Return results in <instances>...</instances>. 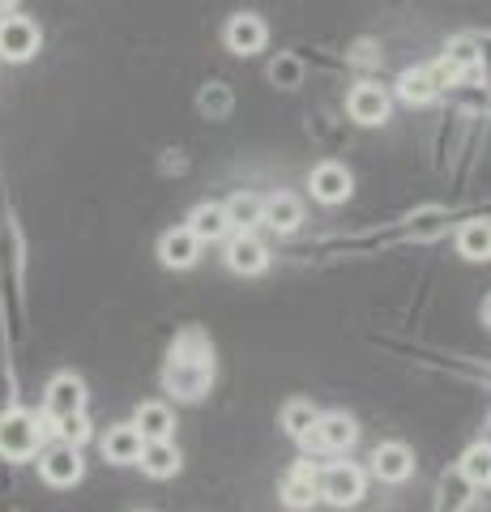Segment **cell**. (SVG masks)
<instances>
[{"label": "cell", "instance_id": "1", "mask_svg": "<svg viewBox=\"0 0 491 512\" xmlns=\"http://www.w3.org/2000/svg\"><path fill=\"white\" fill-rule=\"evenodd\" d=\"M167 393H176L180 402H201L214 384V350L205 342L201 329H184L176 346H171L167 372H163Z\"/></svg>", "mask_w": 491, "mask_h": 512}, {"label": "cell", "instance_id": "2", "mask_svg": "<svg viewBox=\"0 0 491 512\" xmlns=\"http://www.w3.org/2000/svg\"><path fill=\"white\" fill-rule=\"evenodd\" d=\"M47 431H52V423H47V419H35V414H26V410H5V414H0V457L30 461L39 453V444H43Z\"/></svg>", "mask_w": 491, "mask_h": 512}, {"label": "cell", "instance_id": "3", "mask_svg": "<svg viewBox=\"0 0 491 512\" xmlns=\"http://www.w3.org/2000/svg\"><path fill=\"white\" fill-rule=\"evenodd\" d=\"M316 500L334 504V508H351L363 500V470L351 461H334L316 474Z\"/></svg>", "mask_w": 491, "mask_h": 512}, {"label": "cell", "instance_id": "4", "mask_svg": "<svg viewBox=\"0 0 491 512\" xmlns=\"http://www.w3.org/2000/svg\"><path fill=\"white\" fill-rule=\"evenodd\" d=\"M39 43H43V35L30 18H22V13H5V18H0V56H5L9 64L35 60Z\"/></svg>", "mask_w": 491, "mask_h": 512}, {"label": "cell", "instance_id": "5", "mask_svg": "<svg viewBox=\"0 0 491 512\" xmlns=\"http://www.w3.org/2000/svg\"><path fill=\"white\" fill-rule=\"evenodd\" d=\"M359 440V427H355V419L351 414H321V419H316V427L308 431L304 436V444L308 448H321V453H346V448H351Z\"/></svg>", "mask_w": 491, "mask_h": 512}, {"label": "cell", "instance_id": "6", "mask_svg": "<svg viewBox=\"0 0 491 512\" xmlns=\"http://www.w3.org/2000/svg\"><path fill=\"white\" fill-rule=\"evenodd\" d=\"M223 261H227L231 274L252 278V274H265V269H269V252H265V244L252 231H235V235H227Z\"/></svg>", "mask_w": 491, "mask_h": 512}, {"label": "cell", "instance_id": "7", "mask_svg": "<svg viewBox=\"0 0 491 512\" xmlns=\"http://www.w3.org/2000/svg\"><path fill=\"white\" fill-rule=\"evenodd\" d=\"M82 453L69 444H52V448H43L39 453V474H43V483L47 487H73V483H82Z\"/></svg>", "mask_w": 491, "mask_h": 512}, {"label": "cell", "instance_id": "8", "mask_svg": "<svg viewBox=\"0 0 491 512\" xmlns=\"http://www.w3.org/2000/svg\"><path fill=\"white\" fill-rule=\"evenodd\" d=\"M43 406L52 419H65V414H82L86 410V384L77 380L73 372H60L47 380V393H43Z\"/></svg>", "mask_w": 491, "mask_h": 512}, {"label": "cell", "instance_id": "9", "mask_svg": "<svg viewBox=\"0 0 491 512\" xmlns=\"http://www.w3.org/2000/svg\"><path fill=\"white\" fill-rule=\"evenodd\" d=\"M308 188H312V197L321 201V205H342L346 197H351V171H346L342 163H316L312 175H308Z\"/></svg>", "mask_w": 491, "mask_h": 512}, {"label": "cell", "instance_id": "10", "mask_svg": "<svg viewBox=\"0 0 491 512\" xmlns=\"http://www.w3.org/2000/svg\"><path fill=\"white\" fill-rule=\"evenodd\" d=\"M346 111H351L355 124H385L389 120V90L376 82H359L346 94Z\"/></svg>", "mask_w": 491, "mask_h": 512}, {"label": "cell", "instance_id": "11", "mask_svg": "<svg viewBox=\"0 0 491 512\" xmlns=\"http://www.w3.org/2000/svg\"><path fill=\"white\" fill-rule=\"evenodd\" d=\"M223 39H227V47L235 56H257L269 43V30H265V22L257 18V13H235V18L227 22V30H223Z\"/></svg>", "mask_w": 491, "mask_h": 512}, {"label": "cell", "instance_id": "12", "mask_svg": "<svg viewBox=\"0 0 491 512\" xmlns=\"http://www.w3.org/2000/svg\"><path fill=\"white\" fill-rule=\"evenodd\" d=\"M372 470H376L380 483H406V478L415 474V453H410L406 444H398V440L376 444V453H372Z\"/></svg>", "mask_w": 491, "mask_h": 512}, {"label": "cell", "instance_id": "13", "mask_svg": "<svg viewBox=\"0 0 491 512\" xmlns=\"http://www.w3.org/2000/svg\"><path fill=\"white\" fill-rule=\"evenodd\" d=\"M158 261H163L167 269H193L201 261L197 235L188 231V227H171L163 239H158Z\"/></svg>", "mask_w": 491, "mask_h": 512}, {"label": "cell", "instance_id": "14", "mask_svg": "<svg viewBox=\"0 0 491 512\" xmlns=\"http://www.w3.org/2000/svg\"><path fill=\"white\" fill-rule=\"evenodd\" d=\"M261 222L278 235H291L299 222H304V201L291 197V192H274V197H261Z\"/></svg>", "mask_w": 491, "mask_h": 512}, {"label": "cell", "instance_id": "15", "mask_svg": "<svg viewBox=\"0 0 491 512\" xmlns=\"http://www.w3.org/2000/svg\"><path fill=\"white\" fill-rule=\"evenodd\" d=\"M188 231L197 235V244H218V239L231 235V222L223 214V201H201L193 214H188Z\"/></svg>", "mask_w": 491, "mask_h": 512}, {"label": "cell", "instance_id": "16", "mask_svg": "<svg viewBox=\"0 0 491 512\" xmlns=\"http://www.w3.org/2000/svg\"><path fill=\"white\" fill-rule=\"evenodd\" d=\"M141 444L146 440L137 436L133 423H116V427H107V436H103V457L112 461V466H137Z\"/></svg>", "mask_w": 491, "mask_h": 512}, {"label": "cell", "instance_id": "17", "mask_svg": "<svg viewBox=\"0 0 491 512\" xmlns=\"http://www.w3.org/2000/svg\"><path fill=\"white\" fill-rule=\"evenodd\" d=\"M133 427L141 440H171L176 431V414H171L167 402H141L137 414H133Z\"/></svg>", "mask_w": 491, "mask_h": 512}, {"label": "cell", "instance_id": "18", "mask_svg": "<svg viewBox=\"0 0 491 512\" xmlns=\"http://www.w3.org/2000/svg\"><path fill=\"white\" fill-rule=\"evenodd\" d=\"M137 466L146 470L150 478H176L180 474V448L171 440H146V444H141Z\"/></svg>", "mask_w": 491, "mask_h": 512}, {"label": "cell", "instance_id": "19", "mask_svg": "<svg viewBox=\"0 0 491 512\" xmlns=\"http://www.w3.org/2000/svg\"><path fill=\"white\" fill-rule=\"evenodd\" d=\"M282 504L287 508H312L316 504V466H308V461L291 466V474L282 478Z\"/></svg>", "mask_w": 491, "mask_h": 512}, {"label": "cell", "instance_id": "20", "mask_svg": "<svg viewBox=\"0 0 491 512\" xmlns=\"http://www.w3.org/2000/svg\"><path fill=\"white\" fill-rule=\"evenodd\" d=\"M436 82H432V73H427V64H419V69H406L398 77V99L410 103V107H427L436 99Z\"/></svg>", "mask_w": 491, "mask_h": 512}, {"label": "cell", "instance_id": "21", "mask_svg": "<svg viewBox=\"0 0 491 512\" xmlns=\"http://www.w3.org/2000/svg\"><path fill=\"white\" fill-rule=\"evenodd\" d=\"M223 214L231 222V231H252L261 222V197L257 192H231L223 201Z\"/></svg>", "mask_w": 491, "mask_h": 512}, {"label": "cell", "instance_id": "22", "mask_svg": "<svg viewBox=\"0 0 491 512\" xmlns=\"http://www.w3.org/2000/svg\"><path fill=\"white\" fill-rule=\"evenodd\" d=\"M457 252L466 256V261H487V252H491V231H487V222L483 218H470L462 222V231H457Z\"/></svg>", "mask_w": 491, "mask_h": 512}, {"label": "cell", "instance_id": "23", "mask_svg": "<svg viewBox=\"0 0 491 512\" xmlns=\"http://www.w3.org/2000/svg\"><path fill=\"white\" fill-rule=\"evenodd\" d=\"M316 419H321V410H316L312 402H304V397H291V402L282 406V431H287L291 440H304L316 427Z\"/></svg>", "mask_w": 491, "mask_h": 512}, {"label": "cell", "instance_id": "24", "mask_svg": "<svg viewBox=\"0 0 491 512\" xmlns=\"http://www.w3.org/2000/svg\"><path fill=\"white\" fill-rule=\"evenodd\" d=\"M445 60L457 64L462 73H474V69H479V60H483V39L479 35H457V39H449Z\"/></svg>", "mask_w": 491, "mask_h": 512}, {"label": "cell", "instance_id": "25", "mask_svg": "<svg viewBox=\"0 0 491 512\" xmlns=\"http://www.w3.org/2000/svg\"><path fill=\"white\" fill-rule=\"evenodd\" d=\"M56 436L60 444H69V448H82L90 440V419H86V410L82 414H65V419H56Z\"/></svg>", "mask_w": 491, "mask_h": 512}, {"label": "cell", "instance_id": "26", "mask_svg": "<svg viewBox=\"0 0 491 512\" xmlns=\"http://www.w3.org/2000/svg\"><path fill=\"white\" fill-rule=\"evenodd\" d=\"M269 77L282 86V90H295L299 77H304V64H299L295 56H278L274 64H269Z\"/></svg>", "mask_w": 491, "mask_h": 512}, {"label": "cell", "instance_id": "27", "mask_svg": "<svg viewBox=\"0 0 491 512\" xmlns=\"http://www.w3.org/2000/svg\"><path fill=\"white\" fill-rule=\"evenodd\" d=\"M462 474L470 478L474 487H483V483H487V444H474L470 453L462 457Z\"/></svg>", "mask_w": 491, "mask_h": 512}, {"label": "cell", "instance_id": "28", "mask_svg": "<svg viewBox=\"0 0 491 512\" xmlns=\"http://www.w3.org/2000/svg\"><path fill=\"white\" fill-rule=\"evenodd\" d=\"M427 73H432V82H436V90H449V86H457V82H462V69H457V64H449L445 56H440V60H432V64H427Z\"/></svg>", "mask_w": 491, "mask_h": 512}, {"label": "cell", "instance_id": "29", "mask_svg": "<svg viewBox=\"0 0 491 512\" xmlns=\"http://www.w3.org/2000/svg\"><path fill=\"white\" fill-rule=\"evenodd\" d=\"M201 111H210V116H227L231 111V90L227 86H210V90H201Z\"/></svg>", "mask_w": 491, "mask_h": 512}, {"label": "cell", "instance_id": "30", "mask_svg": "<svg viewBox=\"0 0 491 512\" xmlns=\"http://www.w3.org/2000/svg\"><path fill=\"white\" fill-rule=\"evenodd\" d=\"M372 60V47L368 43H359V52H355V64H368Z\"/></svg>", "mask_w": 491, "mask_h": 512}, {"label": "cell", "instance_id": "31", "mask_svg": "<svg viewBox=\"0 0 491 512\" xmlns=\"http://www.w3.org/2000/svg\"><path fill=\"white\" fill-rule=\"evenodd\" d=\"M13 5H18V0H0V13H13Z\"/></svg>", "mask_w": 491, "mask_h": 512}]
</instances>
